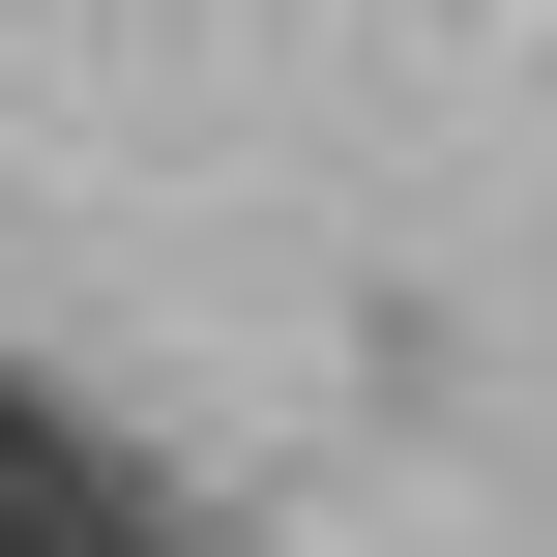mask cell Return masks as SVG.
Returning a JSON list of instances; mask_svg holds the SVG:
<instances>
[{
  "mask_svg": "<svg viewBox=\"0 0 557 557\" xmlns=\"http://www.w3.org/2000/svg\"><path fill=\"white\" fill-rule=\"evenodd\" d=\"M0 557H147L117 470H59V411H0Z\"/></svg>",
  "mask_w": 557,
  "mask_h": 557,
  "instance_id": "1",
  "label": "cell"
}]
</instances>
